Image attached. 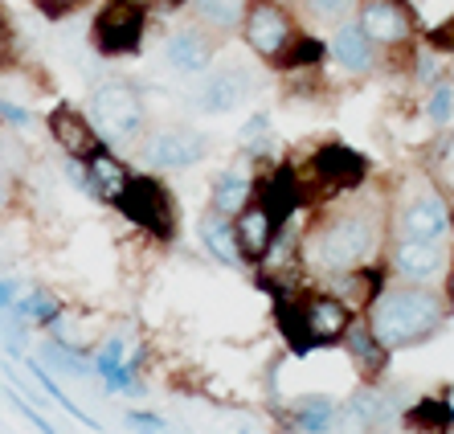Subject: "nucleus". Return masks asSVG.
Returning <instances> with one entry per match:
<instances>
[{"label":"nucleus","instance_id":"f257e3e1","mask_svg":"<svg viewBox=\"0 0 454 434\" xmlns=\"http://www.w3.org/2000/svg\"><path fill=\"white\" fill-rule=\"evenodd\" d=\"M385 246H389V201L369 197V193H352V197L324 205L311 217L295 250L299 266L328 283V279L360 271V266L385 263Z\"/></svg>","mask_w":454,"mask_h":434},{"label":"nucleus","instance_id":"f03ea898","mask_svg":"<svg viewBox=\"0 0 454 434\" xmlns=\"http://www.w3.org/2000/svg\"><path fill=\"white\" fill-rule=\"evenodd\" d=\"M369 320L372 336L385 344L389 352L418 349L426 340H434L438 332L450 324L454 307L442 296V287H422V283H397L385 279L380 291L372 296V304L360 312Z\"/></svg>","mask_w":454,"mask_h":434},{"label":"nucleus","instance_id":"7ed1b4c3","mask_svg":"<svg viewBox=\"0 0 454 434\" xmlns=\"http://www.w3.org/2000/svg\"><path fill=\"white\" fill-rule=\"evenodd\" d=\"M360 312H352L328 287L316 291H275V320L283 328V340L295 352L340 349V340Z\"/></svg>","mask_w":454,"mask_h":434},{"label":"nucleus","instance_id":"20e7f679","mask_svg":"<svg viewBox=\"0 0 454 434\" xmlns=\"http://www.w3.org/2000/svg\"><path fill=\"white\" fill-rule=\"evenodd\" d=\"M86 119L95 123L98 139L115 152H136L139 139L148 136V128H152L144 91L136 83H127V78H103V83L90 86Z\"/></svg>","mask_w":454,"mask_h":434},{"label":"nucleus","instance_id":"39448f33","mask_svg":"<svg viewBox=\"0 0 454 434\" xmlns=\"http://www.w3.org/2000/svg\"><path fill=\"white\" fill-rule=\"evenodd\" d=\"M389 238H418V242H446L454 238V213L430 180H413L389 201Z\"/></svg>","mask_w":454,"mask_h":434},{"label":"nucleus","instance_id":"423d86ee","mask_svg":"<svg viewBox=\"0 0 454 434\" xmlns=\"http://www.w3.org/2000/svg\"><path fill=\"white\" fill-rule=\"evenodd\" d=\"M238 33H242L246 50H250L258 62L270 66V70H283V62L291 58L295 42L307 29H303L295 9H283L275 0H250Z\"/></svg>","mask_w":454,"mask_h":434},{"label":"nucleus","instance_id":"0eeeda50","mask_svg":"<svg viewBox=\"0 0 454 434\" xmlns=\"http://www.w3.org/2000/svg\"><path fill=\"white\" fill-rule=\"evenodd\" d=\"M254 91H258V70L242 58H217V62L205 70V75L192 78L184 103L197 111V115H230L242 103H250Z\"/></svg>","mask_w":454,"mask_h":434},{"label":"nucleus","instance_id":"6e6552de","mask_svg":"<svg viewBox=\"0 0 454 434\" xmlns=\"http://www.w3.org/2000/svg\"><path fill=\"white\" fill-rule=\"evenodd\" d=\"M352 21L393 62L422 45V21H418V9L410 0H356Z\"/></svg>","mask_w":454,"mask_h":434},{"label":"nucleus","instance_id":"1a4fd4ad","mask_svg":"<svg viewBox=\"0 0 454 434\" xmlns=\"http://www.w3.org/2000/svg\"><path fill=\"white\" fill-rule=\"evenodd\" d=\"M115 209L123 213L136 230L152 233L156 242H172V238H176V225H180L176 197H172V189L156 172H131L127 189L119 193Z\"/></svg>","mask_w":454,"mask_h":434},{"label":"nucleus","instance_id":"9d476101","mask_svg":"<svg viewBox=\"0 0 454 434\" xmlns=\"http://www.w3.org/2000/svg\"><path fill=\"white\" fill-rule=\"evenodd\" d=\"M144 172H184L192 164L213 156V136L192 123H160V128H148V136L139 139L136 148Z\"/></svg>","mask_w":454,"mask_h":434},{"label":"nucleus","instance_id":"9b49d317","mask_svg":"<svg viewBox=\"0 0 454 434\" xmlns=\"http://www.w3.org/2000/svg\"><path fill=\"white\" fill-rule=\"evenodd\" d=\"M152 12L139 0H106L90 21V45L98 58H131L144 50Z\"/></svg>","mask_w":454,"mask_h":434},{"label":"nucleus","instance_id":"f8f14e48","mask_svg":"<svg viewBox=\"0 0 454 434\" xmlns=\"http://www.w3.org/2000/svg\"><path fill=\"white\" fill-rule=\"evenodd\" d=\"M286 213L291 205L278 201L275 193H266L262 185H254V201L242 213H233V233H238V246H242L246 263H266V255L275 250V242L283 238Z\"/></svg>","mask_w":454,"mask_h":434},{"label":"nucleus","instance_id":"ddd939ff","mask_svg":"<svg viewBox=\"0 0 454 434\" xmlns=\"http://www.w3.org/2000/svg\"><path fill=\"white\" fill-rule=\"evenodd\" d=\"M446 266H450V246H446V242L389 238V246H385V275L397 279V283L442 287Z\"/></svg>","mask_w":454,"mask_h":434},{"label":"nucleus","instance_id":"4468645a","mask_svg":"<svg viewBox=\"0 0 454 434\" xmlns=\"http://www.w3.org/2000/svg\"><path fill=\"white\" fill-rule=\"evenodd\" d=\"M160 58H164V66H168L176 78H197L222 58V37L189 17V21L172 25V29L164 33V50H160Z\"/></svg>","mask_w":454,"mask_h":434},{"label":"nucleus","instance_id":"2eb2a0df","mask_svg":"<svg viewBox=\"0 0 454 434\" xmlns=\"http://www.w3.org/2000/svg\"><path fill=\"white\" fill-rule=\"evenodd\" d=\"M45 136H50V144L58 152H62V160H90L98 148H103V139H98L95 123L86 119L82 107L74 103H58L50 107V115H45Z\"/></svg>","mask_w":454,"mask_h":434},{"label":"nucleus","instance_id":"dca6fc26","mask_svg":"<svg viewBox=\"0 0 454 434\" xmlns=\"http://www.w3.org/2000/svg\"><path fill=\"white\" fill-rule=\"evenodd\" d=\"M324 53H328L332 62L352 78H369L377 75L380 66H385V53L364 37L356 21H340L336 29H328V42H324Z\"/></svg>","mask_w":454,"mask_h":434},{"label":"nucleus","instance_id":"f3484780","mask_svg":"<svg viewBox=\"0 0 454 434\" xmlns=\"http://www.w3.org/2000/svg\"><path fill=\"white\" fill-rule=\"evenodd\" d=\"M127 180H131V169H127V160L119 156L115 148H98L90 160H82V185L78 193H86L95 205H111L115 209L119 193L127 189Z\"/></svg>","mask_w":454,"mask_h":434},{"label":"nucleus","instance_id":"a211bd4d","mask_svg":"<svg viewBox=\"0 0 454 434\" xmlns=\"http://www.w3.org/2000/svg\"><path fill=\"white\" fill-rule=\"evenodd\" d=\"M340 349L348 352L360 385H377L380 377H385V369H389V357H393V352L372 336V328H369V320L364 316H356L348 324V332H344V340H340Z\"/></svg>","mask_w":454,"mask_h":434},{"label":"nucleus","instance_id":"6ab92c4d","mask_svg":"<svg viewBox=\"0 0 454 434\" xmlns=\"http://www.w3.org/2000/svg\"><path fill=\"white\" fill-rule=\"evenodd\" d=\"M389 422H393V402L377 385H360L348 402H340V430L336 434L389 430Z\"/></svg>","mask_w":454,"mask_h":434},{"label":"nucleus","instance_id":"aec40b11","mask_svg":"<svg viewBox=\"0 0 454 434\" xmlns=\"http://www.w3.org/2000/svg\"><path fill=\"white\" fill-rule=\"evenodd\" d=\"M197 242H201V250L213 258L217 266H225V271H246V255L242 246H238V233H233V217H222V213L205 209L201 217H197Z\"/></svg>","mask_w":454,"mask_h":434},{"label":"nucleus","instance_id":"412c9836","mask_svg":"<svg viewBox=\"0 0 454 434\" xmlns=\"http://www.w3.org/2000/svg\"><path fill=\"white\" fill-rule=\"evenodd\" d=\"M254 185H258V172H250L246 164H230V169H222L209 185V209L222 213V217L242 213L246 205L254 201Z\"/></svg>","mask_w":454,"mask_h":434},{"label":"nucleus","instance_id":"4be33fe9","mask_svg":"<svg viewBox=\"0 0 454 434\" xmlns=\"http://www.w3.org/2000/svg\"><path fill=\"white\" fill-rule=\"evenodd\" d=\"M286 422L295 434H336L340 430V402L328 393H307L295 398L286 410Z\"/></svg>","mask_w":454,"mask_h":434},{"label":"nucleus","instance_id":"5701e85b","mask_svg":"<svg viewBox=\"0 0 454 434\" xmlns=\"http://www.w3.org/2000/svg\"><path fill=\"white\" fill-rule=\"evenodd\" d=\"M66 312H70V304H66L58 291L42 287V283L25 287L21 296H17V304H12V316L25 320V324H29V328H37V332L58 328V320H62Z\"/></svg>","mask_w":454,"mask_h":434},{"label":"nucleus","instance_id":"b1692460","mask_svg":"<svg viewBox=\"0 0 454 434\" xmlns=\"http://www.w3.org/2000/svg\"><path fill=\"white\" fill-rule=\"evenodd\" d=\"M246 4H250V0H184V9H189L192 21L205 25V29L217 33V37L238 33V25H242V17H246Z\"/></svg>","mask_w":454,"mask_h":434},{"label":"nucleus","instance_id":"393cba45","mask_svg":"<svg viewBox=\"0 0 454 434\" xmlns=\"http://www.w3.org/2000/svg\"><path fill=\"white\" fill-rule=\"evenodd\" d=\"M37 360H42L45 369L58 373V377H78V382H90V377H95V369H90V352L74 349V344H66V340L45 336L42 349H37Z\"/></svg>","mask_w":454,"mask_h":434},{"label":"nucleus","instance_id":"a878e982","mask_svg":"<svg viewBox=\"0 0 454 434\" xmlns=\"http://www.w3.org/2000/svg\"><path fill=\"white\" fill-rule=\"evenodd\" d=\"M356 0H299V21L316 29H336L340 21H352Z\"/></svg>","mask_w":454,"mask_h":434},{"label":"nucleus","instance_id":"bb28decb","mask_svg":"<svg viewBox=\"0 0 454 434\" xmlns=\"http://www.w3.org/2000/svg\"><path fill=\"white\" fill-rule=\"evenodd\" d=\"M422 115H426V123H434V128H446V123L454 119V83H450V75L434 78V83L426 86Z\"/></svg>","mask_w":454,"mask_h":434},{"label":"nucleus","instance_id":"cd10ccee","mask_svg":"<svg viewBox=\"0 0 454 434\" xmlns=\"http://www.w3.org/2000/svg\"><path fill=\"white\" fill-rule=\"evenodd\" d=\"M127 360V336L123 332H111V336H103L95 344V352H90V369H95L98 382H111L119 369H123Z\"/></svg>","mask_w":454,"mask_h":434},{"label":"nucleus","instance_id":"c85d7f7f","mask_svg":"<svg viewBox=\"0 0 454 434\" xmlns=\"http://www.w3.org/2000/svg\"><path fill=\"white\" fill-rule=\"evenodd\" d=\"M405 422L413 426V430L422 434H446L454 426V414L446 402H434V398H426V402H418L410 414H405Z\"/></svg>","mask_w":454,"mask_h":434},{"label":"nucleus","instance_id":"c756f323","mask_svg":"<svg viewBox=\"0 0 454 434\" xmlns=\"http://www.w3.org/2000/svg\"><path fill=\"white\" fill-rule=\"evenodd\" d=\"M33 123H37V111H33L25 99L0 91V128L12 131V136H21V131H29Z\"/></svg>","mask_w":454,"mask_h":434},{"label":"nucleus","instance_id":"7c9ffc66","mask_svg":"<svg viewBox=\"0 0 454 434\" xmlns=\"http://www.w3.org/2000/svg\"><path fill=\"white\" fill-rule=\"evenodd\" d=\"M29 324L25 320L12 316V307L9 312H0V349L9 352V357H25V344H29Z\"/></svg>","mask_w":454,"mask_h":434},{"label":"nucleus","instance_id":"2f4dec72","mask_svg":"<svg viewBox=\"0 0 454 434\" xmlns=\"http://www.w3.org/2000/svg\"><path fill=\"white\" fill-rule=\"evenodd\" d=\"M238 144H242L246 156H254V160L262 156V148L270 144V115H266V111L250 115V123L242 128V139H238Z\"/></svg>","mask_w":454,"mask_h":434},{"label":"nucleus","instance_id":"473e14b6","mask_svg":"<svg viewBox=\"0 0 454 434\" xmlns=\"http://www.w3.org/2000/svg\"><path fill=\"white\" fill-rule=\"evenodd\" d=\"M17 53H21V37H17V25L4 9H0V75L17 66Z\"/></svg>","mask_w":454,"mask_h":434},{"label":"nucleus","instance_id":"72a5a7b5","mask_svg":"<svg viewBox=\"0 0 454 434\" xmlns=\"http://www.w3.org/2000/svg\"><path fill=\"white\" fill-rule=\"evenodd\" d=\"M86 4H95V0H33V9L42 12L45 21H66V17L82 12Z\"/></svg>","mask_w":454,"mask_h":434},{"label":"nucleus","instance_id":"f704fd0d","mask_svg":"<svg viewBox=\"0 0 454 434\" xmlns=\"http://www.w3.org/2000/svg\"><path fill=\"white\" fill-rule=\"evenodd\" d=\"M4 398H9V402H12V410L21 414L25 422H33V426H37V430H42V434H58V430H53V426L42 418V410H37V406H29V402H25V398H21V393H17V390H4Z\"/></svg>","mask_w":454,"mask_h":434},{"label":"nucleus","instance_id":"c9c22d12","mask_svg":"<svg viewBox=\"0 0 454 434\" xmlns=\"http://www.w3.org/2000/svg\"><path fill=\"white\" fill-rule=\"evenodd\" d=\"M17 197H21V172L12 164H0V209H9Z\"/></svg>","mask_w":454,"mask_h":434},{"label":"nucleus","instance_id":"e433bc0d","mask_svg":"<svg viewBox=\"0 0 454 434\" xmlns=\"http://www.w3.org/2000/svg\"><path fill=\"white\" fill-rule=\"evenodd\" d=\"M127 422L131 426H139V430H168V422L160 418V414H148V410H127Z\"/></svg>","mask_w":454,"mask_h":434},{"label":"nucleus","instance_id":"4c0bfd02","mask_svg":"<svg viewBox=\"0 0 454 434\" xmlns=\"http://www.w3.org/2000/svg\"><path fill=\"white\" fill-rule=\"evenodd\" d=\"M17 296H21V283L12 275H0V312H9L17 304Z\"/></svg>","mask_w":454,"mask_h":434},{"label":"nucleus","instance_id":"58836bf2","mask_svg":"<svg viewBox=\"0 0 454 434\" xmlns=\"http://www.w3.org/2000/svg\"><path fill=\"white\" fill-rule=\"evenodd\" d=\"M442 296L450 299V307H454V255H450V266H446V275H442Z\"/></svg>","mask_w":454,"mask_h":434},{"label":"nucleus","instance_id":"ea45409f","mask_svg":"<svg viewBox=\"0 0 454 434\" xmlns=\"http://www.w3.org/2000/svg\"><path fill=\"white\" fill-rule=\"evenodd\" d=\"M0 164H12V139L4 136V131H0ZM12 169H17V164H12Z\"/></svg>","mask_w":454,"mask_h":434},{"label":"nucleus","instance_id":"a19ab883","mask_svg":"<svg viewBox=\"0 0 454 434\" xmlns=\"http://www.w3.org/2000/svg\"><path fill=\"white\" fill-rule=\"evenodd\" d=\"M275 4H283V9H295V12H299V0H275Z\"/></svg>","mask_w":454,"mask_h":434}]
</instances>
